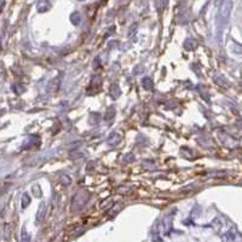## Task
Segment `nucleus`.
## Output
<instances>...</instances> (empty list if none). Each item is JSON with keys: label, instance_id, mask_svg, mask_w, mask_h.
Segmentation results:
<instances>
[{"label": "nucleus", "instance_id": "0eeeda50", "mask_svg": "<svg viewBox=\"0 0 242 242\" xmlns=\"http://www.w3.org/2000/svg\"><path fill=\"white\" fill-rule=\"evenodd\" d=\"M29 203H31V197H29V195L26 193V194H23V196H22V208H26Z\"/></svg>", "mask_w": 242, "mask_h": 242}, {"label": "nucleus", "instance_id": "f03ea898", "mask_svg": "<svg viewBox=\"0 0 242 242\" xmlns=\"http://www.w3.org/2000/svg\"><path fill=\"white\" fill-rule=\"evenodd\" d=\"M45 216H46V205L45 202H41L38 209V214H36V224L42 223V221L45 219Z\"/></svg>", "mask_w": 242, "mask_h": 242}, {"label": "nucleus", "instance_id": "7ed1b4c3", "mask_svg": "<svg viewBox=\"0 0 242 242\" xmlns=\"http://www.w3.org/2000/svg\"><path fill=\"white\" fill-rule=\"evenodd\" d=\"M175 213H173V212H171L170 214H167V216H165L164 217V221H162V228H164V230L165 231H168L171 228H172V219H173V216H174Z\"/></svg>", "mask_w": 242, "mask_h": 242}, {"label": "nucleus", "instance_id": "20e7f679", "mask_svg": "<svg viewBox=\"0 0 242 242\" xmlns=\"http://www.w3.org/2000/svg\"><path fill=\"white\" fill-rule=\"evenodd\" d=\"M107 142H108L109 145H112V146L118 145L121 142V136H120V133H118V132H113V133L108 137Z\"/></svg>", "mask_w": 242, "mask_h": 242}, {"label": "nucleus", "instance_id": "423d86ee", "mask_svg": "<svg viewBox=\"0 0 242 242\" xmlns=\"http://www.w3.org/2000/svg\"><path fill=\"white\" fill-rule=\"evenodd\" d=\"M50 9V4L47 1H40L38 3V11L40 12H44V11H46Z\"/></svg>", "mask_w": 242, "mask_h": 242}, {"label": "nucleus", "instance_id": "9d476101", "mask_svg": "<svg viewBox=\"0 0 242 242\" xmlns=\"http://www.w3.org/2000/svg\"><path fill=\"white\" fill-rule=\"evenodd\" d=\"M133 160H135V157H133V155H131V154H128V155L123 157V161H126V162H130V161H133Z\"/></svg>", "mask_w": 242, "mask_h": 242}, {"label": "nucleus", "instance_id": "39448f33", "mask_svg": "<svg viewBox=\"0 0 242 242\" xmlns=\"http://www.w3.org/2000/svg\"><path fill=\"white\" fill-rule=\"evenodd\" d=\"M60 182L62 183L63 185H69L71 183V178L69 177L68 174H61L60 175Z\"/></svg>", "mask_w": 242, "mask_h": 242}, {"label": "nucleus", "instance_id": "6e6552de", "mask_svg": "<svg viewBox=\"0 0 242 242\" xmlns=\"http://www.w3.org/2000/svg\"><path fill=\"white\" fill-rule=\"evenodd\" d=\"M142 83H143L144 87H146V89H148V90H151V89H153V80H151L150 78H148V76H146V78H144Z\"/></svg>", "mask_w": 242, "mask_h": 242}, {"label": "nucleus", "instance_id": "f257e3e1", "mask_svg": "<svg viewBox=\"0 0 242 242\" xmlns=\"http://www.w3.org/2000/svg\"><path fill=\"white\" fill-rule=\"evenodd\" d=\"M89 193L87 191H80V193H76L75 197H74V200H73V205H71V211L73 212H79V211H81L85 206H86V203L87 201H89Z\"/></svg>", "mask_w": 242, "mask_h": 242}, {"label": "nucleus", "instance_id": "1a4fd4ad", "mask_svg": "<svg viewBox=\"0 0 242 242\" xmlns=\"http://www.w3.org/2000/svg\"><path fill=\"white\" fill-rule=\"evenodd\" d=\"M21 242H31V236H29V234L26 231V229L23 228L22 230V240Z\"/></svg>", "mask_w": 242, "mask_h": 242}]
</instances>
